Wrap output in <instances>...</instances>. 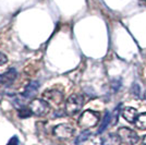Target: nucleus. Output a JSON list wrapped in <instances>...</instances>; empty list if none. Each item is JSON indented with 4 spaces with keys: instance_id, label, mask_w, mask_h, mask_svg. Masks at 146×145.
Returning <instances> with one entry per match:
<instances>
[{
    "instance_id": "nucleus-1",
    "label": "nucleus",
    "mask_w": 146,
    "mask_h": 145,
    "mask_svg": "<svg viewBox=\"0 0 146 145\" xmlns=\"http://www.w3.org/2000/svg\"><path fill=\"white\" fill-rule=\"evenodd\" d=\"M84 105V98L82 95L79 94H74L71 95L67 99L66 105H64V109H66V112L68 115H75L76 112H79L80 110L82 109Z\"/></svg>"
},
{
    "instance_id": "nucleus-2",
    "label": "nucleus",
    "mask_w": 146,
    "mask_h": 145,
    "mask_svg": "<svg viewBox=\"0 0 146 145\" xmlns=\"http://www.w3.org/2000/svg\"><path fill=\"white\" fill-rule=\"evenodd\" d=\"M99 121V116L97 112L92 111V110H86L84 111L79 119V126L83 128L84 130H87L90 128L95 127Z\"/></svg>"
},
{
    "instance_id": "nucleus-3",
    "label": "nucleus",
    "mask_w": 146,
    "mask_h": 145,
    "mask_svg": "<svg viewBox=\"0 0 146 145\" xmlns=\"http://www.w3.org/2000/svg\"><path fill=\"white\" fill-rule=\"evenodd\" d=\"M118 135L121 140V142H123L124 144L134 145L139 142V135L136 134L135 131H133L130 128H120L119 131H118Z\"/></svg>"
},
{
    "instance_id": "nucleus-4",
    "label": "nucleus",
    "mask_w": 146,
    "mask_h": 145,
    "mask_svg": "<svg viewBox=\"0 0 146 145\" xmlns=\"http://www.w3.org/2000/svg\"><path fill=\"white\" fill-rule=\"evenodd\" d=\"M30 108L34 115L42 117V116L46 115L49 111V104L47 100H44V99H40V98H36V99L31 102Z\"/></svg>"
},
{
    "instance_id": "nucleus-5",
    "label": "nucleus",
    "mask_w": 146,
    "mask_h": 145,
    "mask_svg": "<svg viewBox=\"0 0 146 145\" xmlns=\"http://www.w3.org/2000/svg\"><path fill=\"white\" fill-rule=\"evenodd\" d=\"M74 133V129H73L70 124H58L57 127L54 129V134L59 139H69L71 138Z\"/></svg>"
},
{
    "instance_id": "nucleus-6",
    "label": "nucleus",
    "mask_w": 146,
    "mask_h": 145,
    "mask_svg": "<svg viewBox=\"0 0 146 145\" xmlns=\"http://www.w3.org/2000/svg\"><path fill=\"white\" fill-rule=\"evenodd\" d=\"M38 88H39V83L37 81H32L25 86L24 92L22 93V96L24 98H32L33 96H35Z\"/></svg>"
},
{
    "instance_id": "nucleus-7",
    "label": "nucleus",
    "mask_w": 146,
    "mask_h": 145,
    "mask_svg": "<svg viewBox=\"0 0 146 145\" xmlns=\"http://www.w3.org/2000/svg\"><path fill=\"white\" fill-rule=\"evenodd\" d=\"M17 75H18L17 70L13 68H10L8 71H6L1 75V84L7 85V86L11 85L14 82V80L17 79Z\"/></svg>"
},
{
    "instance_id": "nucleus-8",
    "label": "nucleus",
    "mask_w": 146,
    "mask_h": 145,
    "mask_svg": "<svg viewBox=\"0 0 146 145\" xmlns=\"http://www.w3.org/2000/svg\"><path fill=\"white\" fill-rule=\"evenodd\" d=\"M122 116L130 123H133V122H135L136 118H137V111L133 107H127V108H124L122 110Z\"/></svg>"
},
{
    "instance_id": "nucleus-9",
    "label": "nucleus",
    "mask_w": 146,
    "mask_h": 145,
    "mask_svg": "<svg viewBox=\"0 0 146 145\" xmlns=\"http://www.w3.org/2000/svg\"><path fill=\"white\" fill-rule=\"evenodd\" d=\"M44 96L47 97L49 100H52L55 104H59L62 102L63 99V96H62V93L56 91V90H52V91H48L44 93Z\"/></svg>"
},
{
    "instance_id": "nucleus-10",
    "label": "nucleus",
    "mask_w": 146,
    "mask_h": 145,
    "mask_svg": "<svg viewBox=\"0 0 146 145\" xmlns=\"http://www.w3.org/2000/svg\"><path fill=\"white\" fill-rule=\"evenodd\" d=\"M120 143H121V140L119 138V135L115 133H110L103 139L102 145H120Z\"/></svg>"
},
{
    "instance_id": "nucleus-11",
    "label": "nucleus",
    "mask_w": 146,
    "mask_h": 145,
    "mask_svg": "<svg viewBox=\"0 0 146 145\" xmlns=\"http://www.w3.org/2000/svg\"><path fill=\"white\" fill-rule=\"evenodd\" d=\"M135 127L140 130H146V112L137 116L135 120Z\"/></svg>"
},
{
    "instance_id": "nucleus-12",
    "label": "nucleus",
    "mask_w": 146,
    "mask_h": 145,
    "mask_svg": "<svg viewBox=\"0 0 146 145\" xmlns=\"http://www.w3.org/2000/svg\"><path fill=\"white\" fill-rule=\"evenodd\" d=\"M110 121H111V115H110V112H106L105 114V116H104V119H103V122H102V124H100V127H99V129H98V134H100V133H103L106 129H107V127L109 126Z\"/></svg>"
},
{
    "instance_id": "nucleus-13",
    "label": "nucleus",
    "mask_w": 146,
    "mask_h": 145,
    "mask_svg": "<svg viewBox=\"0 0 146 145\" xmlns=\"http://www.w3.org/2000/svg\"><path fill=\"white\" fill-rule=\"evenodd\" d=\"M33 115L32 110H31L30 107H26V106H23L21 108H19V117L22 118V119H25V118H29Z\"/></svg>"
},
{
    "instance_id": "nucleus-14",
    "label": "nucleus",
    "mask_w": 146,
    "mask_h": 145,
    "mask_svg": "<svg viewBox=\"0 0 146 145\" xmlns=\"http://www.w3.org/2000/svg\"><path fill=\"white\" fill-rule=\"evenodd\" d=\"M90 135H91V132H90L88 130H84V131L75 139V144H81V143L85 142L86 140L90 138Z\"/></svg>"
},
{
    "instance_id": "nucleus-15",
    "label": "nucleus",
    "mask_w": 146,
    "mask_h": 145,
    "mask_svg": "<svg viewBox=\"0 0 146 145\" xmlns=\"http://www.w3.org/2000/svg\"><path fill=\"white\" fill-rule=\"evenodd\" d=\"M8 62V58L3 53H0V66H3Z\"/></svg>"
},
{
    "instance_id": "nucleus-16",
    "label": "nucleus",
    "mask_w": 146,
    "mask_h": 145,
    "mask_svg": "<svg viewBox=\"0 0 146 145\" xmlns=\"http://www.w3.org/2000/svg\"><path fill=\"white\" fill-rule=\"evenodd\" d=\"M7 145H19V139L18 136H13L10 139V141L8 142V144Z\"/></svg>"
},
{
    "instance_id": "nucleus-17",
    "label": "nucleus",
    "mask_w": 146,
    "mask_h": 145,
    "mask_svg": "<svg viewBox=\"0 0 146 145\" xmlns=\"http://www.w3.org/2000/svg\"><path fill=\"white\" fill-rule=\"evenodd\" d=\"M143 144L146 145V135L144 136V139H143Z\"/></svg>"
},
{
    "instance_id": "nucleus-18",
    "label": "nucleus",
    "mask_w": 146,
    "mask_h": 145,
    "mask_svg": "<svg viewBox=\"0 0 146 145\" xmlns=\"http://www.w3.org/2000/svg\"><path fill=\"white\" fill-rule=\"evenodd\" d=\"M0 83H1V75H0Z\"/></svg>"
}]
</instances>
